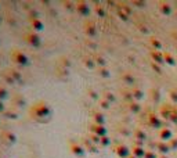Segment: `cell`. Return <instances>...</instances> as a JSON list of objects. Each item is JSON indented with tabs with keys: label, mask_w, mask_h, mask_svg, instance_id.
I'll list each match as a JSON object with an SVG mask.
<instances>
[{
	"label": "cell",
	"mask_w": 177,
	"mask_h": 158,
	"mask_svg": "<svg viewBox=\"0 0 177 158\" xmlns=\"http://www.w3.org/2000/svg\"><path fill=\"white\" fill-rule=\"evenodd\" d=\"M2 136H3V140L7 142L8 144H15L17 143V135L14 132H11V130H4Z\"/></svg>",
	"instance_id": "9c48e42d"
},
{
	"label": "cell",
	"mask_w": 177,
	"mask_h": 158,
	"mask_svg": "<svg viewBox=\"0 0 177 158\" xmlns=\"http://www.w3.org/2000/svg\"><path fill=\"white\" fill-rule=\"evenodd\" d=\"M0 7H2V6H0Z\"/></svg>",
	"instance_id": "f1b7e54d"
},
{
	"label": "cell",
	"mask_w": 177,
	"mask_h": 158,
	"mask_svg": "<svg viewBox=\"0 0 177 158\" xmlns=\"http://www.w3.org/2000/svg\"><path fill=\"white\" fill-rule=\"evenodd\" d=\"M0 112H3V114H4V112H6V108H4V103H3L2 100H0Z\"/></svg>",
	"instance_id": "4316f807"
},
{
	"label": "cell",
	"mask_w": 177,
	"mask_h": 158,
	"mask_svg": "<svg viewBox=\"0 0 177 158\" xmlns=\"http://www.w3.org/2000/svg\"><path fill=\"white\" fill-rule=\"evenodd\" d=\"M64 6H65V8H68V10L76 8V3H72V2H64Z\"/></svg>",
	"instance_id": "44dd1931"
},
{
	"label": "cell",
	"mask_w": 177,
	"mask_h": 158,
	"mask_svg": "<svg viewBox=\"0 0 177 158\" xmlns=\"http://www.w3.org/2000/svg\"><path fill=\"white\" fill-rule=\"evenodd\" d=\"M29 24H31V28L33 32H36V34H39V32L44 31V24L42 20L39 18H35V20H29Z\"/></svg>",
	"instance_id": "52a82bcc"
},
{
	"label": "cell",
	"mask_w": 177,
	"mask_h": 158,
	"mask_svg": "<svg viewBox=\"0 0 177 158\" xmlns=\"http://www.w3.org/2000/svg\"><path fill=\"white\" fill-rule=\"evenodd\" d=\"M6 99H8V90L3 86H0V100L4 101Z\"/></svg>",
	"instance_id": "2e32d148"
},
{
	"label": "cell",
	"mask_w": 177,
	"mask_h": 158,
	"mask_svg": "<svg viewBox=\"0 0 177 158\" xmlns=\"http://www.w3.org/2000/svg\"><path fill=\"white\" fill-rule=\"evenodd\" d=\"M94 61H96V64H98V65H100V67H101V68H104V65L107 64V62H105V60L102 58L101 56H97V57L94 58Z\"/></svg>",
	"instance_id": "ac0fdd59"
},
{
	"label": "cell",
	"mask_w": 177,
	"mask_h": 158,
	"mask_svg": "<svg viewBox=\"0 0 177 158\" xmlns=\"http://www.w3.org/2000/svg\"><path fill=\"white\" fill-rule=\"evenodd\" d=\"M75 10L78 11V14H79V16H82V17H88V16H90V13H91L88 3L83 2V0H80V2L76 3V8H75Z\"/></svg>",
	"instance_id": "5b68a950"
},
{
	"label": "cell",
	"mask_w": 177,
	"mask_h": 158,
	"mask_svg": "<svg viewBox=\"0 0 177 158\" xmlns=\"http://www.w3.org/2000/svg\"><path fill=\"white\" fill-rule=\"evenodd\" d=\"M87 93L90 94V97H91V99H97V96H98V94H97L96 92L93 90V89H88V90H87Z\"/></svg>",
	"instance_id": "d4e9b609"
},
{
	"label": "cell",
	"mask_w": 177,
	"mask_h": 158,
	"mask_svg": "<svg viewBox=\"0 0 177 158\" xmlns=\"http://www.w3.org/2000/svg\"><path fill=\"white\" fill-rule=\"evenodd\" d=\"M90 140H91V143H93V144H100V143H101V138H100V136H97V135H91V138H90Z\"/></svg>",
	"instance_id": "d6986e66"
},
{
	"label": "cell",
	"mask_w": 177,
	"mask_h": 158,
	"mask_svg": "<svg viewBox=\"0 0 177 158\" xmlns=\"http://www.w3.org/2000/svg\"><path fill=\"white\" fill-rule=\"evenodd\" d=\"M11 60H13L18 67H28L29 65V57L25 53H22L21 50H17V49L13 50V52H11Z\"/></svg>",
	"instance_id": "7a4b0ae2"
},
{
	"label": "cell",
	"mask_w": 177,
	"mask_h": 158,
	"mask_svg": "<svg viewBox=\"0 0 177 158\" xmlns=\"http://www.w3.org/2000/svg\"><path fill=\"white\" fill-rule=\"evenodd\" d=\"M104 97H105V100H107V101H114V100H115L114 94L110 93V92H105V93H104Z\"/></svg>",
	"instance_id": "603a6c76"
},
{
	"label": "cell",
	"mask_w": 177,
	"mask_h": 158,
	"mask_svg": "<svg viewBox=\"0 0 177 158\" xmlns=\"http://www.w3.org/2000/svg\"><path fill=\"white\" fill-rule=\"evenodd\" d=\"M93 119H94V124L97 125H104V115L100 114V112H94L93 114Z\"/></svg>",
	"instance_id": "9a60e30c"
},
{
	"label": "cell",
	"mask_w": 177,
	"mask_h": 158,
	"mask_svg": "<svg viewBox=\"0 0 177 158\" xmlns=\"http://www.w3.org/2000/svg\"><path fill=\"white\" fill-rule=\"evenodd\" d=\"M96 14H97V16H98V17H101V18H102V17L105 16V11H104V8H102L101 6H98V7H96Z\"/></svg>",
	"instance_id": "ffe728a7"
},
{
	"label": "cell",
	"mask_w": 177,
	"mask_h": 158,
	"mask_svg": "<svg viewBox=\"0 0 177 158\" xmlns=\"http://www.w3.org/2000/svg\"><path fill=\"white\" fill-rule=\"evenodd\" d=\"M100 144H102V146H108V144H110V139H108L107 136H105V138H101V143H100Z\"/></svg>",
	"instance_id": "484cf974"
},
{
	"label": "cell",
	"mask_w": 177,
	"mask_h": 158,
	"mask_svg": "<svg viewBox=\"0 0 177 158\" xmlns=\"http://www.w3.org/2000/svg\"><path fill=\"white\" fill-rule=\"evenodd\" d=\"M100 106H101L102 108L107 110V108H110V101H107V100H101V101H100Z\"/></svg>",
	"instance_id": "cb8c5ba5"
},
{
	"label": "cell",
	"mask_w": 177,
	"mask_h": 158,
	"mask_svg": "<svg viewBox=\"0 0 177 158\" xmlns=\"http://www.w3.org/2000/svg\"><path fill=\"white\" fill-rule=\"evenodd\" d=\"M90 130L94 133V135L100 136V138H105V136H107V129L104 128V125L93 124V125L90 126Z\"/></svg>",
	"instance_id": "ba28073f"
},
{
	"label": "cell",
	"mask_w": 177,
	"mask_h": 158,
	"mask_svg": "<svg viewBox=\"0 0 177 158\" xmlns=\"http://www.w3.org/2000/svg\"><path fill=\"white\" fill-rule=\"evenodd\" d=\"M83 65L87 68V70H93V68L96 67V61H94V58H91V57H84Z\"/></svg>",
	"instance_id": "5bb4252c"
},
{
	"label": "cell",
	"mask_w": 177,
	"mask_h": 158,
	"mask_svg": "<svg viewBox=\"0 0 177 158\" xmlns=\"http://www.w3.org/2000/svg\"><path fill=\"white\" fill-rule=\"evenodd\" d=\"M83 28H84V34H86L88 38H94L97 35V28H96V24H94V21L87 20L86 22H84Z\"/></svg>",
	"instance_id": "8992f818"
},
{
	"label": "cell",
	"mask_w": 177,
	"mask_h": 158,
	"mask_svg": "<svg viewBox=\"0 0 177 158\" xmlns=\"http://www.w3.org/2000/svg\"><path fill=\"white\" fill-rule=\"evenodd\" d=\"M3 22V17H2V14H0V24Z\"/></svg>",
	"instance_id": "83f0119b"
},
{
	"label": "cell",
	"mask_w": 177,
	"mask_h": 158,
	"mask_svg": "<svg viewBox=\"0 0 177 158\" xmlns=\"http://www.w3.org/2000/svg\"><path fill=\"white\" fill-rule=\"evenodd\" d=\"M2 78H3V80H4L7 85H15V80H14V78L11 76V74L10 72H3L2 74Z\"/></svg>",
	"instance_id": "4fadbf2b"
},
{
	"label": "cell",
	"mask_w": 177,
	"mask_h": 158,
	"mask_svg": "<svg viewBox=\"0 0 177 158\" xmlns=\"http://www.w3.org/2000/svg\"><path fill=\"white\" fill-rule=\"evenodd\" d=\"M69 151L78 158L84 157V154H86V150H84L83 146L79 144V143H75V142H69Z\"/></svg>",
	"instance_id": "277c9868"
},
{
	"label": "cell",
	"mask_w": 177,
	"mask_h": 158,
	"mask_svg": "<svg viewBox=\"0 0 177 158\" xmlns=\"http://www.w3.org/2000/svg\"><path fill=\"white\" fill-rule=\"evenodd\" d=\"M24 40L32 47H40V44H42V38H40V35L33 31L24 35Z\"/></svg>",
	"instance_id": "3957f363"
},
{
	"label": "cell",
	"mask_w": 177,
	"mask_h": 158,
	"mask_svg": "<svg viewBox=\"0 0 177 158\" xmlns=\"http://www.w3.org/2000/svg\"><path fill=\"white\" fill-rule=\"evenodd\" d=\"M98 74H100V76H102V78H110V76H111L110 71H108L105 67H104V68H100Z\"/></svg>",
	"instance_id": "e0dca14e"
},
{
	"label": "cell",
	"mask_w": 177,
	"mask_h": 158,
	"mask_svg": "<svg viewBox=\"0 0 177 158\" xmlns=\"http://www.w3.org/2000/svg\"><path fill=\"white\" fill-rule=\"evenodd\" d=\"M29 114H31V117H35L36 119L49 118L50 115H51V107H50L46 101H37V103H35L33 106L31 107Z\"/></svg>",
	"instance_id": "6da1fadb"
},
{
	"label": "cell",
	"mask_w": 177,
	"mask_h": 158,
	"mask_svg": "<svg viewBox=\"0 0 177 158\" xmlns=\"http://www.w3.org/2000/svg\"><path fill=\"white\" fill-rule=\"evenodd\" d=\"M8 72L11 74V76H13V78H14V80H15L17 83H21V85L24 83V79H22V74L19 72L18 70H10V71H8Z\"/></svg>",
	"instance_id": "7c38bea8"
},
{
	"label": "cell",
	"mask_w": 177,
	"mask_h": 158,
	"mask_svg": "<svg viewBox=\"0 0 177 158\" xmlns=\"http://www.w3.org/2000/svg\"><path fill=\"white\" fill-rule=\"evenodd\" d=\"M3 115H4V118L13 119V121H17V119L19 118V112L15 111V110H8V111H6Z\"/></svg>",
	"instance_id": "8fae6325"
},
{
	"label": "cell",
	"mask_w": 177,
	"mask_h": 158,
	"mask_svg": "<svg viewBox=\"0 0 177 158\" xmlns=\"http://www.w3.org/2000/svg\"><path fill=\"white\" fill-rule=\"evenodd\" d=\"M11 101H13L14 107H18V108H22V107L26 106V100L25 97L21 96V94H14L13 99H11Z\"/></svg>",
	"instance_id": "30bf717a"
},
{
	"label": "cell",
	"mask_w": 177,
	"mask_h": 158,
	"mask_svg": "<svg viewBox=\"0 0 177 158\" xmlns=\"http://www.w3.org/2000/svg\"><path fill=\"white\" fill-rule=\"evenodd\" d=\"M118 154H119L120 157H126V154H127L126 147H119V148H118Z\"/></svg>",
	"instance_id": "7402d4cb"
}]
</instances>
